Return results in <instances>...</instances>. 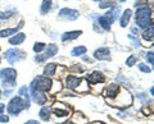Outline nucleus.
I'll use <instances>...</instances> for the list:
<instances>
[{
	"instance_id": "obj_1",
	"label": "nucleus",
	"mask_w": 154,
	"mask_h": 124,
	"mask_svg": "<svg viewBox=\"0 0 154 124\" xmlns=\"http://www.w3.org/2000/svg\"><path fill=\"white\" fill-rule=\"evenodd\" d=\"M136 23L139 27L146 28L152 25V9L148 7H140L136 10Z\"/></svg>"
},
{
	"instance_id": "obj_2",
	"label": "nucleus",
	"mask_w": 154,
	"mask_h": 124,
	"mask_svg": "<svg viewBox=\"0 0 154 124\" xmlns=\"http://www.w3.org/2000/svg\"><path fill=\"white\" fill-rule=\"evenodd\" d=\"M0 77L3 79V87H13L16 84V77H17V72L12 68H5L0 70Z\"/></svg>"
},
{
	"instance_id": "obj_3",
	"label": "nucleus",
	"mask_w": 154,
	"mask_h": 124,
	"mask_svg": "<svg viewBox=\"0 0 154 124\" xmlns=\"http://www.w3.org/2000/svg\"><path fill=\"white\" fill-rule=\"evenodd\" d=\"M51 79L48 78V77H41V75H38L36 77L35 79L32 81L31 83V88L32 90H36V91H41V92H45V91H49L51 88Z\"/></svg>"
},
{
	"instance_id": "obj_4",
	"label": "nucleus",
	"mask_w": 154,
	"mask_h": 124,
	"mask_svg": "<svg viewBox=\"0 0 154 124\" xmlns=\"http://www.w3.org/2000/svg\"><path fill=\"white\" fill-rule=\"evenodd\" d=\"M26 108V102L21 97H13L8 104V113L11 115H18Z\"/></svg>"
},
{
	"instance_id": "obj_5",
	"label": "nucleus",
	"mask_w": 154,
	"mask_h": 124,
	"mask_svg": "<svg viewBox=\"0 0 154 124\" xmlns=\"http://www.w3.org/2000/svg\"><path fill=\"white\" fill-rule=\"evenodd\" d=\"M59 16L63 17V18H67L69 21H76L79 18V12L75 10V9H69V8H63L62 10L59 12Z\"/></svg>"
},
{
	"instance_id": "obj_6",
	"label": "nucleus",
	"mask_w": 154,
	"mask_h": 124,
	"mask_svg": "<svg viewBox=\"0 0 154 124\" xmlns=\"http://www.w3.org/2000/svg\"><path fill=\"white\" fill-rule=\"evenodd\" d=\"M119 91H121V87L117 83H110L107 87V90L104 91V96L107 99H114Z\"/></svg>"
},
{
	"instance_id": "obj_7",
	"label": "nucleus",
	"mask_w": 154,
	"mask_h": 124,
	"mask_svg": "<svg viewBox=\"0 0 154 124\" xmlns=\"http://www.w3.org/2000/svg\"><path fill=\"white\" fill-rule=\"evenodd\" d=\"M4 56H5V59L8 60L9 64H16L17 61L19 60V58H21V55H19V51H17L16 49H9L5 51V54H4Z\"/></svg>"
},
{
	"instance_id": "obj_8",
	"label": "nucleus",
	"mask_w": 154,
	"mask_h": 124,
	"mask_svg": "<svg viewBox=\"0 0 154 124\" xmlns=\"http://www.w3.org/2000/svg\"><path fill=\"white\" fill-rule=\"evenodd\" d=\"M82 82V79L79 77H75V75H68L66 78V87L69 90H76Z\"/></svg>"
},
{
	"instance_id": "obj_9",
	"label": "nucleus",
	"mask_w": 154,
	"mask_h": 124,
	"mask_svg": "<svg viewBox=\"0 0 154 124\" xmlns=\"http://www.w3.org/2000/svg\"><path fill=\"white\" fill-rule=\"evenodd\" d=\"M109 49L107 47H100V49L95 50L94 52V58L98 59V60H108L109 59Z\"/></svg>"
},
{
	"instance_id": "obj_10",
	"label": "nucleus",
	"mask_w": 154,
	"mask_h": 124,
	"mask_svg": "<svg viewBox=\"0 0 154 124\" xmlns=\"http://www.w3.org/2000/svg\"><path fill=\"white\" fill-rule=\"evenodd\" d=\"M86 79H88L90 83H102V82H104V75L100 72H91L90 74H88Z\"/></svg>"
},
{
	"instance_id": "obj_11",
	"label": "nucleus",
	"mask_w": 154,
	"mask_h": 124,
	"mask_svg": "<svg viewBox=\"0 0 154 124\" xmlns=\"http://www.w3.org/2000/svg\"><path fill=\"white\" fill-rule=\"evenodd\" d=\"M31 93H32V99L35 100V102L38 105H44L46 102V96L45 93H42L41 91H36V90L31 88Z\"/></svg>"
},
{
	"instance_id": "obj_12",
	"label": "nucleus",
	"mask_w": 154,
	"mask_h": 124,
	"mask_svg": "<svg viewBox=\"0 0 154 124\" xmlns=\"http://www.w3.org/2000/svg\"><path fill=\"white\" fill-rule=\"evenodd\" d=\"M112 23H113V21L110 19L109 17H107V16L99 17V25L103 27L104 31H109L110 30V26H112Z\"/></svg>"
},
{
	"instance_id": "obj_13",
	"label": "nucleus",
	"mask_w": 154,
	"mask_h": 124,
	"mask_svg": "<svg viewBox=\"0 0 154 124\" xmlns=\"http://www.w3.org/2000/svg\"><path fill=\"white\" fill-rule=\"evenodd\" d=\"M81 35V31H71V32H66L62 35V41L67 42V41H71V40H75L77 39Z\"/></svg>"
},
{
	"instance_id": "obj_14",
	"label": "nucleus",
	"mask_w": 154,
	"mask_h": 124,
	"mask_svg": "<svg viewBox=\"0 0 154 124\" xmlns=\"http://www.w3.org/2000/svg\"><path fill=\"white\" fill-rule=\"evenodd\" d=\"M44 49H45V54H44L45 58H51V56H54L58 52V46L54 45V44L48 45V46L44 47Z\"/></svg>"
},
{
	"instance_id": "obj_15",
	"label": "nucleus",
	"mask_w": 154,
	"mask_h": 124,
	"mask_svg": "<svg viewBox=\"0 0 154 124\" xmlns=\"http://www.w3.org/2000/svg\"><path fill=\"white\" fill-rule=\"evenodd\" d=\"M26 39V35L23 32H19L17 33L16 36H13L11 40H9V44H12V45H21L23 41H25Z\"/></svg>"
},
{
	"instance_id": "obj_16",
	"label": "nucleus",
	"mask_w": 154,
	"mask_h": 124,
	"mask_svg": "<svg viewBox=\"0 0 154 124\" xmlns=\"http://www.w3.org/2000/svg\"><path fill=\"white\" fill-rule=\"evenodd\" d=\"M131 16H132V12H131V9H126V10L123 12V14H122V17H121V26L122 27H126L127 25H128V22H130V19H131Z\"/></svg>"
},
{
	"instance_id": "obj_17",
	"label": "nucleus",
	"mask_w": 154,
	"mask_h": 124,
	"mask_svg": "<svg viewBox=\"0 0 154 124\" xmlns=\"http://www.w3.org/2000/svg\"><path fill=\"white\" fill-rule=\"evenodd\" d=\"M153 37H154V27H153V25H150L149 28H146V30L143 32V39L146 41H153Z\"/></svg>"
},
{
	"instance_id": "obj_18",
	"label": "nucleus",
	"mask_w": 154,
	"mask_h": 124,
	"mask_svg": "<svg viewBox=\"0 0 154 124\" xmlns=\"http://www.w3.org/2000/svg\"><path fill=\"white\" fill-rule=\"evenodd\" d=\"M119 12H121V9H119V8H113L112 10L107 12V14H105V16H107V17H109L110 19H112V21L114 22V21H117V19H118Z\"/></svg>"
},
{
	"instance_id": "obj_19",
	"label": "nucleus",
	"mask_w": 154,
	"mask_h": 124,
	"mask_svg": "<svg viewBox=\"0 0 154 124\" xmlns=\"http://www.w3.org/2000/svg\"><path fill=\"white\" fill-rule=\"evenodd\" d=\"M50 108L49 106H44L40 110V114H38V115H40V118L42 119V120H49V118H50Z\"/></svg>"
},
{
	"instance_id": "obj_20",
	"label": "nucleus",
	"mask_w": 154,
	"mask_h": 124,
	"mask_svg": "<svg viewBox=\"0 0 154 124\" xmlns=\"http://www.w3.org/2000/svg\"><path fill=\"white\" fill-rule=\"evenodd\" d=\"M18 93L21 95V96H25L26 97V108H28L30 106V96H28V88L26 87V86H22L21 88H19V91H18Z\"/></svg>"
},
{
	"instance_id": "obj_21",
	"label": "nucleus",
	"mask_w": 154,
	"mask_h": 124,
	"mask_svg": "<svg viewBox=\"0 0 154 124\" xmlns=\"http://www.w3.org/2000/svg\"><path fill=\"white\" fill-rule=\"evenodd\" d=\"M55 69H57V64L55 63H49L45 66L44 73H45V75H54L55 74Z\"/></svg>"
},
{
	"instance_id": "obj_22",
	"label": "nucleus",
	"mask_w": 154,
	"mask_h": 124,
	"mask_svg": "<svg viewBox=\"0 0 154 124\" xmlns=\"http://www.w3.org/2000/svg\"><path fill=\"white\" fill-rule=\"evenodd\" d=\"M85 52H86L85 46H77V47H75V49H72L71 55L72 56H81V55H84Z\"/></svg>"
},
{
	"instance_id": "obj_23",
	"label": "nucleus",
	"mask_w": 154,
	"mask_h": 124,
	"mask_svg": "<svg viewBox=\"0 0 154 124\" xmlns=\"http://www.w3.org/2000/svg\"><path fill=\"white\" fill-rule=\"evenodd\" d=\"M53 110H54V114H55V115H58V117H67V115H69V113H68V110H67L66 108L64 109H59L55 105Z\"/></svg>"
},
{
	"instance_id": "obj_24",
	"label": "nucleus",
	"mask_w": 154,
	"mask_h": 124,
	"mask_svg": "<svg viewBox=\"0 0 154 124\" xmlns=\"http://www.w3.org/2000/svg\"><path fill=\"white\" fill-rule=\"evenodd\" d=\"M50 7H51V0H44L41 4V9H40L41 14H45L46 12H49Z\"/></svg>"
},
{
	"instance_id": "obj_25",
	"label": "nucleus",
	"mask_w": 154,
	"mask_h": 124,
	"mask_svg": "<svg viewBox=\"0 0 154 124\" xmlns=\"http://www.w3.org/2000/svg\"><path fill=\"white\" fill-rule=\"evenodd\" d=\"M14 32H17V28H5V30L0 31V37H8L13 35Z\"/></svg>"
},
{
	"instance_id": "obj_26",
	"label": "nucleus",
	"mask_w": 154,
	"mask_h": 124,
	"mask_svg": "<svg viewBox=\"0 0 154 124\" xmlns=\"http://www.w3.org/2000/svg\"><path fill=\"white\" fill-rule=\"evenodd\" d=\"M139 69H140L143 73H150L152 72V69L149 68L148 65L144 64V63H139Z\"/></svg>"
},
{
	"instance_id": "obj_27",
	"label": "nucleus",
	"mask_w": 154,
	"mask_h": 124,
	"mask_svg": "<svg viewBox=\"0 0 154 124\" xmlns=\"http://www.w3.org/2000/svg\"><path fill=\"white\" fill-rule=\"evenodd\" d=\"M45 47V44H42V42H37V44L33 45V50H35V52H41V50Z\"/></svg>"
},
{
	"instance_id": "obj_28",
	"label": "nucleus",
	"mask_w": 154,
	"mask_h": 124,
	"mask_svg": "<svg viewBox=\"0 0 154 124\" xmlns=\"http://www.w3.org/2000/svg\"><path fill=\"white\" fill-rule=\"evenodd\" d=\"M99 7L104 9V8H108V7H114V1H112V0H108V1H103L99 4Z\"/></svg>"
},
{
	"instance_id": "obj_29",
	"label": "nucleus",
	"mask_w": 154,
	"mask_h": 124,
	"mask_svg": "<svg viewBox=\"0 0 154 124\" xmlns=\"http://www.w3.org/2000/svg\"><path fill=\"white\" fill-rule=\"evenodd\" d=\"M146 59H148V61L150 64H153L154 63V55H153V51H149L148 54H146Z\"/></svg>"
},
{
	"instance_id": "obj_30",
	"label": "nucleus",
	"mask_w": 154,
	"mask_h": 124,
	"mask_svg": "<svg viewBox=\"0 0 154 124\" xmlns=\"http://www.w3.org/2000/svg\"><path fill=\"white\" fill-rule=\"evenodd\" d=\"M128 39L132 41V45H134V46H136V47H137L139 45H140V42H139V40H137V39H135V37H134L132 35H130V36H128Z\"/></svg>"
},
{
	"instance_id": "obj_31",
	"label": "nucleus",
	"mask_w": 154,
	"mask_h": 124,
	"mask_svg": "<svg viewBox=\"0 0 154 124\" xmlns=\"http://www.w3.org/2000/svg\"><path fill=\"white\" fill-rule=\"evenodd\" d=\"M135 61H136V58H135V56L132 55V56H130V58L127 59V63H126V64H127L128 66H131V65L135 64Z\"/></svg>"
},
{
	"instance_id": "obj_32",
	"label": "nucleus",
	"mask_w": 154,
	"mask_h": 124,
	"mask_svg": "<svg viewBox=\"0 0 154 124\" xmlns=\"http://www.w3.org/2000/svg\"><path fill=\"white\" fill-rule=\"evenodd\" d=\"M135 5H136L137 8H140L141 5H145V7H146V0H136Z\"/></svg>"
},
{
	"instance_id": "obj_33",
	"label": "nucleus",
	"mask_w": 154,
	"mask_h": 124,
	"mask_svg": "<svg viewBox=\"0 0 154 124\" xmlns=\"http://www.w3.org/2000/svg\"><path fill=\"white\" fill-rule=\"evenodd\" d=\"M13 13H3V12H0V19H7V18H9L12 16Z\"/></svg>"
},
{
	"instance_id": "obj_34",
	"label": "nucleus",
	"mask_w": 154,
	"mask_h": 124,
	"mask_svg": "<svg viewBox=\"0 0 154 124\" xmlns=\"http://www.w3.org/2000/svg\"><path fill=\"white\" fill-rule=\"evenodd\" d=\"M46 58H45V56L44 55H37L36 56V58H35V60L37 61V63H41V61H44Z\"/></svg>"
},
{
	"instance_id": "obj_35",
	"label": "nucleus",
	"mask_w": 154,
	"mask_h": 124,
	"mask_svg": "<svg viewBox=\"0 0 154 124\" xmlns=\"http://www.w3.org/2000/svg\"><path fill=\"white\" fill-rule=\"evenodd\" d=\"M8 120H9V118L7 115H0V122L2 123H7Z\"/></svg>"
},
{
	"instance_id": "obj_36",
	"label": "nucleus",
	"mask_w": 154,
	"mask_h": 124,
	"mask_svg": "<svg viewBox=\"0 0 154 124\" xmlns=\"http://www.w3.org/2000/svg\"><path fill=\"white\" fill-rule=\"evenodd\" d=\"M13 92H12V90H5V91H4V96H5V97H9V96H11V95H12Z\"/></svg>"
},
{
	"instance_id": "obj_37",
	"label": "nucleus",
	"mask_w": 154,
	"mask_h": 124,
	"mask_svg": "<svg viewBox=\"0 0 154 124\" xmlns=\"http://www.w3.org/2000/svg\"><path fill=\"white\" fill-rule=\"evenodd\" d=\"M25 124H40V123L36 122V120H28V122H26Z\"/></svg>"
},
{
	"instance_id": "obj_38",
	"label": "nucleus",
	"mask_w": 154,
	"mask_h": 124,
	"mask_svg": "<svg viewBox=\"0 0 154 124\" xmlns=\"http://www.w3.org/2000/svg\"><path fill=\"white\" fill-rule=\"evenodd\" d=\"M4 104H0V115H3V111H4Z\"/></svg>"
},
{
	"instance_id": "obj_39",
	"label": "nucleus",
	"mask_w": 154,
	"mask_h": 124,
	"mask_svg": "<svg viewBox=\"0 0 154 124\" xmlns=\"http://www.w3.org/2000/svg\"><path fill=\"white\" fill-rule=\"evenodd\" d=\"M131 32H132V35H137V28H131Z\"/></svg>"
},
{
	"instance_id": "obj_40",
	"label": "nucleus",
	"mask_w": 154,
	"mask_h": 124,
	"mask_svg": "<svg viewBox=\"0 0 154 124\" xmlns=\"http://www.w3.org/2000/svg\"><path fill=\"white\" fill-rule=\"evenodd\" d=\"M66 124H75V123H72V122H68V123H66Z\"/></svg>"
},
{
	"instance_id": "obj_41",
	"label": "nucleus",
	"mask_w": 154,
	"mask_h": 124,
	"mask_svg": "<svg viewBox=\"0 0 154 124\" xmlns=\"http://www.w3.org/2000/svg\"><path fill=\"white\" fill-rule=\"evenodd\" d=\"M118 1H121V3H123V1H126V0H118Z\"/></svg>"
},
{
	"instance_id": "obj_42",
	"label": "nucleus",
	"mask_w": 154,
	"mask_h": 124,
	"mask_svg": "<svg viewBox=\"0 0 154 124\" xmlns=\"http://www.w3.org/2000/svg\"><path fill=\"white\" fill-rule=\"evenodd\" d=\"M93 1H102V0H93Z\"/></svg>"
},
{
	"instance_id": "obj_43",
	"label": "nucleus",
	"mask_w": 154,
	"mask_h": 124,
	"mask_svg": "<svg viewBox=\"0 0 154 124\" xmlns=\"http://www.w3.org/2000/svg\"><path fill=\"white\" fill-rule=\"evenodd\" d=\"M0 93H2V91H0ZM0 97H2V95H0Z\"/></svg>"
}]
</instances>
